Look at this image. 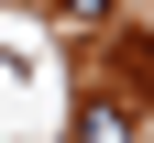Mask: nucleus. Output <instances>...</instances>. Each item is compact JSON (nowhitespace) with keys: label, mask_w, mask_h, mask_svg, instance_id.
Here are the masks:
<instances>
[{"label":"nucleus","mask_w":154,"mask_h":143,"mask_svg":"<svg viewBox=\"0 0 154 143\" xmlns=\"http://www.w3.org/2000/svg\"><path fill=\"white\" fill-rule=\"evenodd\" d=\"M77 143H143V121L121 99H77Z\"/></svg>","instance_id":"f257e3e1"},{"label":"nucleus","mask_w":154,"mask_h":143,"mask_svg":"<svg viewBox=\"0 0 154 143\" xmlns=\"http://www.w3.org/2000/svg\"><path fill=\"white\" fill-rule=\"evenodd\" d=\"M55 11H66V22H99V11H110V0H55Z\"/></svg>","instance_id":"f03ea898"}]
</instances>
